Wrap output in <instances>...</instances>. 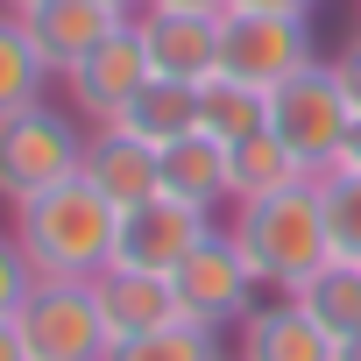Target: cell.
Here are the masks:
<instances>
[{
  "label": "cell",
  "mask_w": 361,
  "mask_h": 361,
  "mask_svg": "<svg viewBox=\"0 0 361 361\" xmlns=\"http://www.w3.org/2000/svg\"><path fill=\"white\" fill-rule=\"evenodd\" d=\"M106 361H227V347H220V333H206V326H192V319H170V326H156V333L121 340Z\"/></svg>",
  "instance_id": "7402d4cb"
},
{
  "label": "cell",
  "mask_w": 361,
  "mask_h": 361,
  "mask_svg": "<svg viewBox=\"0 0 361 361\" xmlns=\"http://www.w3.org/2000/svg\"><path fill=\"white\" fill-rule=\"evenodd\" d=\"M149 71L177 78V85H206L220 78V36H227V8H142L135 15Z\"/></svg>",
  "instance_id": "9c48e42d"
},
{
  "label": "cell",
  "mask_w": 361,
  "mask_h": 361,
  "mask_svg": "<svg viewBox=\"0 0 361 361\" xmlns=\"http://www.w3.org/2000/svg\"><path fill=\"white\" fill-rule=\"evenodd\" d=\"M0 8H8V15H22V8H36V0H0Z\"/></svg>",
  "instance_id": "4dcf8cb0"
},
{
  "label": "cell",
  "mask_w": 361,
  "mask_h": 361,
  "mask_svg": "<svg viewBox=\"0 0 361 361\" xmlns=\"http://www.w3.org/2000/svg\"><path fill=\"white\" fill-rule=\"evenodd\" d=\"M213 234V213L199 206H177V199H142L135 213H121V234H114V269H149V276H170L199 241Z\"/></svg>",
  "instance_id": "30bf717a"
},
{
  "label": "cell",
  "mask_w": 361,
  "mask_h": 361,
  "mask_svg": "<svg viewBox=\"0 0 361 361\" xmlns=\"http://www.w3.org/2000/svg\"><path fill=\"white\" fill-rule=\"evenodd\" d=\"M227 241L241 248V262L255 269L262 290L290 298L333 248H326V213H319V192L298 185V192H276V199H248L227 213Z\"/></svg>",
  "instance_id": "7a4b0ae2"
},
{
  "label": "cell",
  "mask_w": 361,
  "mask_h": 361,
  "mask_svg": "<svg viewBox=\"0 0 361 361\" xmlns=\"http://www.w3.org/2000/svg\"><path fill=\"white\" fill-rule=\"evenodd\" d=\"M15 326H22L29 361H106L114 354V333H106L92 276H36V290L15 312Z\"/></svg>",
  "instance_id": "5b68a950"
},
{
  "label": "cell",
  "mask_w": 361,
  "mask_h": 361,
  "mask_svg": "<svg viewBox=\"0 0 361 361\" xmlns=\"http://www.w3.org/2000/svg\"><path fill=\"white\" fill-rule=\"evenodd\" d=\"M149 8H227V0H149Z\"/></svg>",
  "instance_id": "f1b7e54d"
},
{
  "label": "cell",
  "mask_w": 361,
  "mask_h": 361,
  "mask_svg": "<svg viewBox=\"0 0 361 361\" xmlns=\"http://www.w3.org/2000/svg\"><path fill=\"white\" fill-rule=\"evenodd\" d=\"M0 361H29V347H22V326H15V319H0Z\"/></svg>",
  "instance_id": "484cf974"
},
{
  "label": "cell",
  "mask_w": 361,
  "mask_h": 361,
  "mask_svg": "<svg viewBox=\"0 0 361 361\" xmlns=\"http://www.w3.org/2000/svg\"><path fill=\"white\" fill-rule=\"evenodd\" d=\"M262 128H269V92H255L241 78H206L199 85V135H213L220 149H234V142H248Z\"/></svg>",
  "instance_id": "d6986e66"
},
{
  "label": "cell",
  "mask_w": 361,
  "mask_h": 361,
  "mask_svg": "<svg viewBox=\"0 0 361 361\" xmlns=\"http://www.w3.org/2000/svg\"><path fill=\"white\" fill-rule=\"evenodd\" d=\"M8 227H15V241H22V255H29L36 276H99L114 262L121 213L85 185V177H64V185L22 199Z\"/></svg>",
  "instance_id": "6da1fadb"
},
{
  "label": "cell",
  "mask_w": 361,
  "mask_h": 361,
  "mask_svg": "<svg viewBox=\"0 0 361 361\" xmlns=\"http://www.w3.org/2000/svg\"><path fill=\"white\" fill-rule=\"evenodd\" d=\"M234 361H333V333H319L290 298H276L234 326Z\"/></svg>",
  "instance_id": "5bb4252c"
},
{
  "label": "cell",
  "mask_w": 361,
  "mask_h": 361,
  "mask_svg": "<svg viewBox=\"0 0 361 361\" xmlns=\"http://www.w3.org/2000/svg\"><path fill=\"white\" fill-rule=\"evenodd\" d=\"M156 71H149V50H142V29L135 22H121L92 57H78L71 71H64V92H71V114L85 121V128H114L135 99H142V85H149Z\"/></svg>",
  "instance_id": "ba28073f"
},
{
  "label": "cell",
  "mask_w": 361,
  "mask_h": 361,
  "mask_svg": "<svg viewBox=\"0 0 361 361\" xmlns=\"http://www.w3.org/2000/svg\"><path fill=\"white\" fill-rule=\"evenodd\" d=\"M333 361H361V333H347V340L333 347Z\"/></svg>",
  "instance_id": "83f0119b"
},
{
  "label": "cell",
  "mask_w": 361,
  "mask_h": 361,
  "mask_svg": "<svg viewBox=\"0 0 361 361\" xmlns=\"http://www.w3.org/2000/svg\"><path fill=\"white\" fill-rule=\"evenodd\" d=\"M319 64V36L312 15H234L227 8V36H220V78H241L255 92L290 85L298 71Z\"/></svg>",
  "instance_id": "52a82bcc"
},
{
  "label": "cell",
  "mask_w": 361,
  "mask_h": 361,
  "mask_svg": "<svg viewBox=\"0 0 361 361\" xmlns=\"http://www.w3.org/2000/svg\"><path fill=\"white\" fill-rule=\"evenodd\" d=\"M156 192L177 199V206H199V213H220L234 206V185H227V149L213 135H185L156 149Z\"/></svg>",
  "instance_id": "4fadbf2b"
},
{
  "label": "cell",
  "mask_w": 361,
  "mask_h": 361,
  "mask_svg": "<svg viewBox=\"0 0 361 361\" xmlns=\"http://www.w3.org/2000/svg\"><path fill=\"white\" fill-rule=\"evenodd\" d=\"M354 99L340 92V78H333V57H319L312 71H298L290 85H276L269 92V135L312 170V177H326L333 163H340V149H347V135H354Z\"/></svg>",
  "instance_id": "277c9868"
},
{
  "label": "cell",
  "mask_w": 361,
  "mask_h": 361,
  "mask_svg": "<svg viewBox=\"0 0 361 361\" xmlns=\"http://www.w3.org/2000/svg\"><path fill=\"white\" fill-rule=\"evenodd\" d=\"M319 213H326V248L340 262H361V170H326L312 177Z\"/></svg>",
  "instance_id": "44dd1931"
},
{
  "label": "cell",
  "mask_w": 361,
  "mask_h": 361,
  "mask_svg": "<svg viewBox=\"0 0 361 361\" xmlns=\"http://www.w3.org/2000/svg\"><path fill=\"white\" fill-rule=\"evenodd\" d=\"M354 36H361V0H354Z\"/></svg>",
  "instance_id": "1f68e13d"
},
{
  "label": "cell",
  "mask_w": 361,
  "mask_h": 361,
  "mask_svg": "<svg viewBox=\"0 0 361 361\" xmlns=\"http://www.w3.org/2000/svg\"><path fill=\"white\" fill-rule=\"evenodd\" d=\"M121 22L128 15H114L106 0H36V8H22V29H29V43H36L50 78H64L78 57H92Z\"/></svg>",
  "instance_id": "8fae6325"
},
{
  "label": "cell",
  "mask_w": 361,
  "mask_h": 361,
  "mask_svg": "<svg viewBox=\"0 0 361 361\" xmlns=\"http://www.w3.org/2000/svg\"><path fill=\"white\" fill-rule=\"evenodd\" d=\"M234 15H312L319 0H227Z\"/></svg>",
  "instance_id": "d4e9b609"
},
{
  "label": "cell",
  "mask_w": 361,
  "mask_h": 361,
  "mask_svg": "<svg viewBox=\"0 0 361 361\" xmlns=\"http://www.w3.org/2000/svg\"><path fill=\"white\" fill-rule=\"evenodd\" d=\"M114 128H128V135H135V142H149V149L185 142V135H199V85L149 78V85H142V99H135Z\"/></svg>",
  "instance_id": "ac0fdd59"
},
{
  "label": "cell",
  "mask_w": 361,
  "mask_h": 361,
  "mask_svg": "<svg viewBox=\"0 0 361 361\" xmlns=\"http://www.w3.org/2000/svg\"><path fill=\"white\" fill-rule=\"evenodd\" d=\"M92 290H99V312H106V333H114V347L121 340H135V333H156V326H170L177 319V298H170V276H149V269H99L92 276Z\"/></svg>",
  "instance_id": "9a60e30c"
},
{
  "label": "cell",
  "mask_w": 361,
  "mask_h": 361,
  "mask_svg": "<svg viewBox=\"0 0 361 361\" xmlns=\"http://www.w3.org/2000/svg\"><path fill=\"white\" fill-rule=\"evenodd\" d=\"M227 361H234V354H227Z\"/></svg>",
  "instance_id": "d6a6232c"
},
{
  "label": "cell",
  "mask_w": 361,
  "mask_h": 361,
  "mask_svg": "<svg viewBox=\"0 0 361 361\" xmlns=\"http://www.w3.org/2000/svg\"><path fill=\"white\" fill-rule=\"evenodd\" d=\"M227 185H234V206H248V199H276V192L312 185V170L262 128V135H248V142L227 149Z\"/></svg>",
  "instance_id": "e0dca14e"
},
{
  "label": "cell",
  "mask_w": 361,
  "mask_h": 361,
  "mask_svg": "<svg viewBox=\"0 0 361 361\" xmlns=\"http://www.w3.org/2000/svg\"><path fill=\"white\" fill-rule=\"evenodd\" d=\"M85 185L114 206V213H135L142 199H156V149L149 142H135L128 128H92V142H85Z\"/></svg>",
  "instance_id": "7c38bea8"
},
{
  "label": "cell",
  "mask_w": 361,
  "mask_h": 361,
  "mask_svg": "<svg viewBox=\"0 0 361 361\" xmlns=\"http://www.w3.org/2000/svg\"><path fill=\"white\" fill-rule=\"evenodd\" d=\"M29 290H36V269H29V255H22L15 227H0V319H15Z\"/></svg>",
  "instance_id": "603a6c76"
},
{
  "label": "cell",
  "mask_w": 361,
  "mask_h": 361,
  "mask_svg": "<svg viewBox=\"0 0 361 361\" xmlns=\"http://www.w3.org/2000/svg\"><path fill=\"white\" fill-rule=\"evenodd\" d=\"M106 8H114V15H128V22H135V15H142V8H149V0H106Z\"/></svg>",
  "instance_id": "f546056e"
},
{
  "label": "cell",
  "mask_w": 361,
  "mask_h": 361,
  "mask_svg": "<svg viewBox=\"0 0 361 361\" xmlns=\"http://www.w3.org/2000/svg\"><path fill=\"white\" fill-rule=\"evenodd\" d=\"M170 298H177V319H192L206 333H227V326H241L262 305V283L241 262V248L227 241V227H213L185 262L170 269Z\"/></svg>",
  "instance_id": "8992f818"
},
{
  "label": "cell",
  "mask_w": 361,
  "mask_h": 361,
  "mask_svg": "<svg viewBox=\"0 0 361 361\" xmlns=\"http://www.w3.org/2000/svg\"><path fill=\"white\" fill-rule=\"evenodd\" d=\"M333 78H340V92H347V99H354V114H361V36L333 57Z\"/></svg>",
  "instance_id": "cb8c5ba5"
},
{
  "label": "cell",
  "mask_w": 361,
  "mask_h": 361,
  "mask_svg": "<svg viewBox=\"0 0 361 361\" xmlns=\"http://www.w3.org/2000/svg\"><path fill=\"white\" fill-rule=\"evenodd\" d=\"M333 170H361V121H354V135H347V149H340V163Z\"/></svg>",
  "instance_id": "4316f807"
},
{
  "label": "cell",
  "mask_w": 361,
  "mask_h": 361,
  "mask_svg": "<svg viewBox=\"0 0 361 361\" xmlns=\"http://www.w3.org/2000/svg\"><path fill=\"white\" fill-rule=\"evenodd\" d=\"M290 305L319 326V333H333V347L347 340V333H361V262H340V255H326L298 290H290Z\"/></svg>",
  "instance_id": "2e32d148"
},
{
  "label": "cell",
  "mask_w": 361,
  "mask_h": 361,
  "mask_svg": "<svg viewBox=\"0 0 361 361\" xmlns=\"http://www.w3.org/2000/svg\"><path fill=\"white\" fill-rule=\"evenodd\" d=\"M85 142H92V128L71 106L36 99V106L8 114L0 121V199L22 206V199L64 185V177H78L85 170Z\"/></svg>",
  "instance_id": "3957f363"
},
{
  "label": "cell",
  "mask_w": 361,
  "mask_h": 361,
  "mask_svg": "<svg viewBox=\"0 0 361 361\" xmlns=\"http://www.w3.org/2000/svg\"><path fill=\"white\" fill-rule=\"evenodd\" d=\"M43 85H50V71H43V57H36V43H29L22 15L0 8V121L22 114V106H36V99H43Z\"/></svg>",
  "instance_id": "ffe728a7"
}]
</instances>
